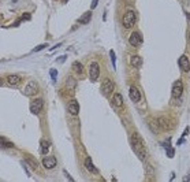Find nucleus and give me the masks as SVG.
I'll return each mask as SVG.
<instances>
[{
    "mask_svg": "<svg viewBox=\"0 0 190 182\" xmlns=\"http://www.w3.org/2000/svg\"><path fill=\"white\" fill-rule=\"evenodd\" d=\"M135 21H137V15H135L134 10H127L124 15L122 18V25L126 27V29H130L135 25Z\"/></svg>",
    "mask_w": 190,
    "mask_h": 182,
    "instance_id": "1",
    "label": "nucleus"
},
{
    "mask_svg": "<svg viewBox=\"0 0 190 182\" xmlns=\"http://www.w3.org/2000/svg\"><path fill=\"white\" fill-rule=\"evenodd\" d=\"M130 144H131V147H133V149L135 151V153L145 149V147H144V141H142L141 136H140L137 132H134L131 136H130Z\"/></svg>",
    "mask_w": 190,
    "mask_h": 182,
    "instance_id": "2",
    "label": "nucleus"
},
{
    "mask_svg": "<svg viewBox=\"0 0 190 182\" xmlns=\"http://www.w3.org/2000/svg\"><path fill=\"white\" fill-rule=\"evenodd\" d=\"M100 77V66L97 62H92L89 66V78L92 82H96Z\"/></svg>",
    "mask_w": 190,
    "mask_h": 182,
    "instance_id": "3",
    "label": "nucleus"
},
{
    "mask_svg": "<svg viewBox=\"0 0 190 182\" xmlns=\"http://www.w3.org/2000/svg\"><path fill=\"white\" fill-rule=\"evenodd\" d=\"M114 88H115V85H114V82L111 81L110 78L103 80V84H101V93L104 94V96H110V94L114 92Z\"/></svg>",
    "mask_w": 190,
    "mask_h": 182,
    "instance_id": "4",
    "label": "nucleus"
},
{
    "mask_svg": "<svg viewBox=\"0 0 190 182\" xmlns=\"http://www.w3.org/2000/svg\"><path fill=\"white\" fill-rule=\"evenodd\" d=\"M183 93V82L175 81L172 85V99H179Z\"/></svg>",
    "mask_w": 190,
    "mask_h": 182,
    "instance_id": "5",
    "label": "nucleus"
},
{
    "mask_svg": "<svg viewBox=\"0 0 190 182\" xmlns=\"http://www.w3.org/2000/svg\"><path fill=\"white\" fill-rule=\"evenodd\" d=\"M37 90H38V85H37V82L34 81H30L26 84V86L23 89V93L26 96H34L37 93Z\"/></svg>",
    "mask_w": 190,
    "mask_h": 182,
    "instance_id": "6",
    "label": "nucleus"
},
{
    "mask_svg": "<svg viewBox=\"0 0 190 182\" xmlns=\"http://www.w3.org/2000/svg\"><path fill=\"white\" fill-rule=\"evenodd\" d=\"M129 43L131 47H138L142 44V36L140 31H133L129 37Z\"/></svg>",
    "mask_w": 190,
    "mask_h": 182,
    "instance_id": "7",
    "label": "nucleus"
},
{
    "mask_svg": "<svg viewBox=\"0 0 190 182\" xmlns=\"http://www.w3.org/2000/svg\"><path fill=\"white\" fill-rule=\"evenodd\" d=\"M43 106H44V101L41 97H37L36 100H33L31 101V104H30V111L33 114H38L41 110H43Z\"/></svg>",
    "mask_w": 190,
    "mask_h": 182,
    "instance_id": "8",
    "label": "nucleus"
},
{
    "mask_svg": "<svg viewBox=\"0 0 190 182\" xmlns=\"http://www.w3.org/2000/svg\"><path fill=\"white\" fill-rule=\"evenodd\" d=\"M56 164H58V162H56V157L55 156H45L43 159V166L47 170L55 169Z\"/></svg>",
    "mask_w": 190,
    "mask_h": 182,
    "instance_id": "9",
    "label": "nucleus"
},
{
    "mask_svg": "<svg viewBox=\"0 0 190 182\" xmlns=\"http://www.w3.org/2000/svg\"><path fill=\"white\" fill-rule=\"evenodd\" d=\"M178 63H179V67L182 69V71H185V73H189L190 71V60L186 55H182L179 58Z\"/></svg>",
    "mask_w": 190,
    "mask_h": 182,
    "instance_id": "10",
    "label": "nucleus"
},
{
    "mask_svg": "<svg viewBox=\"0 0 190 182\" xmlns=\"http://www.w3.org/2000/svg\"><path fill=\"white\" fill-rule=\"evenodd\" d=\"M129 94H130V99H131L133 101H135V103H138V101L141 100V92H140V89L137 88L135 85L130 86Z\"/></svg>",
    "mask_w": 190,
    "mask_h": 182,
    "instance_id": "11",
    "label": "nucleus"
},
{
    "mask_svg": "<svg viewBox=\"0 0 190 182\" xmlns=\"http://www.w3.org/2000/svg\"><path fill=\"white\" fill-rule=\"evenodd\" d=\"M157 123H159L161 132H168V130L171 129L170 120L167 119V118H157Z\"/></svg>",
    "mask_w": 190,
    "mask_h": 182,
    "instance_id": "12",
    "label": "nucleus"
},
{
    "mask_svg": "<svg viewBox=\"0 0 190 182\" xmlns=\"http://www.w3.org/2000/svg\"><path fill=\"white\" fill-rule=\"evenodd\" d=\"M84 164H85L86 170H88L89 173H93V174H98L97 169L94 167V164H93V160H92V157H90V156H88V157H86V159H85V162H84Z\"/></svg>",
    "mask_w": 190,
    "mask_h": 182,
    "instance_id": "13",
    "label": "nucleus"
},
{
    "mask_svg": "<svg viewBox=\"0 0 190 182\" xmlns=\"http://www.w3.org/2000/svg\"><path fill=\"white\" fill-rule=\"evenodd\" d=\"M68 111L71 115H78L80 112V104H78V101L73 99V100H70V104H68Z\"/></svg>",
    "mask_w": 190,
    "mask_h": 182,
    "instance_id": "14",
    "label": "nucleus"
},
{
    "mask_svg": "<svg viewBox=\"0 0 190 182\" xmlns=\"http://www.w3.org/2000/svg\"><path fill=\"white\" fill-rule=\"evenodd\" d=\"M148 126H149V129H151L155 134H157V133L161 132V130H160L159 123H157V119H152V118L148 119Z\"/></svg>",
    "mask_w": 190,
    "mask_h": 182,
    "instance_id": "15",
    "label": "nucleus"
},
{
    "mask_svg": "<svg viewBox=\"0 0 190 182\" xmlns=\"http://www.w3.org/2000/svg\"><path fill=\"white\" fill-rule=\"evenodd\" d=\"M90 19H92V10H90V11H86L85 14H82V15H81L80 23L86 25V23H89V22H90Z\"/></svg>",
    "mask_w": 190,
    "mask_h": 182,
    "instance_id": "16",
    "label": "nucleus"
},
{
    "mask_svg": "<svg viewBox=\"0 0 190 182\" xmlns=\"http://www.w3.org/2000/svg\"><path fill=\"white\" fill-rule=\"evenodd\" d=\"M7 82L11 85V86H17L19 82H21V77L19 76H14V74H11V76L7 77Z\"/></svg>",
    "mask_w": 190,
    "mask_h": 182,
    "instance_id": "17",
    "label": "nucleus"
},
{
    "mask_svg": "<svg viewBox=\"0 0 190 182\" xmlns=\"http://www.w3.org/2000/svg\"><path fill=\"white\" fill-rule=\"evenodd\" d=\"M112 104L115 107H122L123 106V97L120 93H115L112 97Z\"/></svg>",
    "mask_w": 190,
    "mask_h": 182,
    "instance_id": "18",
    "label": "nucleus"
},
{
    "mask_svg": "<svg viewBox=\"0 0 190 182\" xmlns=\"http://www.w3.org/2000/svg\"><path fill=\"white\" fill-rule=\"evenodd\" d=\"M130 62H131V66H133V67H141L142 66V58L138 56V55H133Z\"/></svg>",
    "mask_w": 190,
    "mask_h": 182,
    "instance_id": "19",
    "label": "nucleus"
},
{
    "mask_svg": "<svg viewBox=\"0 0 190 182\" xmlns=\"http://www.w3.org/2000/svg\"><path fill=\"white\" fill-rule=\"evenodd\" d=\"M40 144H41V149H40V151H41V153H43V155H45V153H48V151H49V147H51V144H49V141H47V140H43V141H41Z\"/></svg>",
    "mask_w": 190,
    "mask_h": 182,
    "instance_id": "20",
    "label": "nucleus"
},
{
    "mask_svg": "<svg viewBox=\"0 0 190 182\" xmlns=\"http://www.w3.org/2000/svg\"><path fill=\"white\" fill-rule=\"evenodd\" d=\"M163 145H164V148H166V151H167V156H170V157L174 156V149L170 147V140H168V141H164Z\"/></svg>",
    "mask_w": 190,
    "mask_h": 182,
    "instance_id": "21",
    "label": "nucleus"
},
{
    "mask_svg": "<svg viewBox=\"0 0 190 182\" xmlns=\"http://www.w3.org/2000/svg\"><path fill=\"white\" fill-rule=\"evenodd\" d=\"M26 162L29 163V166H30L33 170H37V169H38V163H37V162L34 160V159H33V157L27 156V157H26Z\"/></svg>",
    "mask_w": 190,
    "mask_h": 182,
    "instance_id": "22",
    "label": "nucleus"
},
{
    "mask_svg": "<svg viewBox=\"0 0 190 182\" xmlns=\"http://www.w3.org/2000/svg\"><path fill=\"white\" fill-rule=\"evenodd\" d=\"M110 55H111V63H112V67H114V70H115V69H116V55H115L114 50L110 51Z\"/></svg>",
    "mask_w": 190,
    "mask_h": 182,
    "instance_id": "23",
    "label": "nucleus"
},
{
    "mask_svg": "<svg viewBox=\"0 0 190 182\" xmlns=\"http://www.w3.org/2000/svg\"><path fill=\"white\" fill-rule=\"evenodd\" d=\"M66 85L70 86V88H75L77 86V82H75V80H74L73 77H68L67 80H66Z\"/></svg>",
    "mask_w": 190,
    "mask_h": 182,
    "instance_id": "24",
    "label": "nucleus"
},
{
    "mask_svg": "<svg viewBox=\"0 0 190 182\" xmlns=\"http://www.w3.org/2000/svg\"><path fill=\"white\" fill-rule=\"evenodd\" d=\"M74 70H75V71H77V73H82V71H84V67H82V64H81L80 62H75L74 63Z\"/></svg>",
    "mask_w": 190,
    "mask_h": 182,
    "instance_id": "25",
    "label": "nucleus"
},
{
    "mask_svg": "<svg viewBox=\"0 0 190 182\" xmlns=\"http://www.w3.org/2000/svg\"><path fill=\"white\" fill-rule=\"evenodd\" d=\"M49 74H51V78H52V81L55 82L56 78H58V71H56L55 69H51V70H49Z\"/></svg>",
    "mask_w": 190,
    "mask_h": 182,
    "instance_id": "26",
    "label": "nucleus"
},
{
    "mask_svg": "<svg viewBox=\"0 0 190 182\" xmlns=\"http://www.w3.org/2000/svg\"><path fill=\"white\" fill-rule=\"evenodd\" d=\"M1 145H3V147H7V148H12V147H14V144H11L10 141H7L4 138H1Z\"/></svg>",
    "mask_w": 190,
    "mask_h": 182,
    "instance_id": "27",
    "label": "nucleus"
},
{
    "mask_svg": "<svg viewBox=\"0 0 190 182\" xmlns=\"http://www.w3.org/2000/svg\"><path fill=\"white\" fill-rule=\"evenodd\" d=\"M47 47H48V44H41V45H38V47H36V48L33 50V52H38V51L44 50V48H47Z\"/></svg>",
    "mask_w": 190,
    "mask_h": 182,
    "instance_id": "28",
    "label": "nucleus"
},
{
    "mask_svg": "<svg viewBox=\"0 0 190 182\" xmlns=\"http://www.w3.org/2000/svg\"><path fill=\"white\" fill-rule=\"evenodd\" d=\"M97 3H98V0H93L92 4H90V10H94V8L97 7Z\"/></svg>",
    "mask_w": 190,
    "mask_h": 182,
    "instance_id": "29",
    "label": "nucleus"
},
{
    "mask_svg": "<svg viewBox=\"0 0 190 182\" xmlns=\"http://www.w3.org/2000/svg\"><path fill=\"white\" fill-rule=\"evenodd\" d=\"M63 174L66 175V178H67V179H70V181H74V179H73V177H70V175H68V173L66 171V170H63Z\"/></svg>",
    "mask_w": 190,
    "mask_h": 182,
    "instance_id": "30",
    "label": "nucleus"
},
{
    "mask_svg": "<svg viewBox=\"0 0 190 182\" xmlns=\"http://www.w3.org/2000/svg\"><path fill=\"white\" fill-rule=\"evenodd\" d=\"M60 45H62V44H60V43H59V44H56L55 47H52V48H51V50H56V48H58V47H60Z\"/></svg>",
    "mask_w": 190,
    "mask_h": 182,
    "instance_id": "31",
    "label": "nucleus"
},
{
    "mask_svg": "<svg viewBox=\"0 0 190 182\" xmlns=\"http://www.w3.org/2000/svg\"><path fill=\"white\" fill-rule=\"evenodd\" d=\"M189 40H190V30H189Z\"/></svg>",
    "mask_w": 190,
    "mask_h": 182,
    "instance_id": "32",
    "label": "nucleus"
},
{
    "mask_svg": "<svg viewBox=\"0 0 190 182\" xmlns=\"http://www.w3.org/2000/svg\"><path fill=\"white\" fill-rule=\"evenodd\" d=\"M64 1H67V0H64Z\"/></svg>",
    "mask_w": 190,
    "mask_h": 182,
    "instance_id": "33",
    "label": "nucleus"
}]
</instances>
